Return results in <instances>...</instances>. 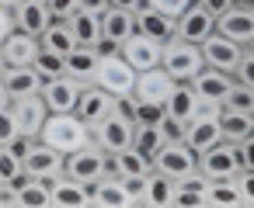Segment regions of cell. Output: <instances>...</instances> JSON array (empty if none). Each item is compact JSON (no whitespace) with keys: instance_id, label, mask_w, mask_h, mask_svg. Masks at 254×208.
I'll return each mask as SVG.
<instances>
[{"instance_id":"6da1fadb","label":"cell","mask_w":254,"mask_h":208,"mask_svg":"<svg viewBox=\"0 0 254 208\" xmlns=\"http://www.w3.org/2000/svg\"><path fill=\"white\" fill-rule=\"evenodd\" d=\"M39 142H46V146H53L56 153L66 156V153H73V149H80V146L91 142V125L80 122L73 111L49 115L42 122V128H39Z\"/></svg>"},{"instance_id":"7a4b0ae2","label":"cell","mask_w":254,"mask_h":208,"mask_svg":"<svg viewBox=\"0 0 254 208\" xmlns=\"http://www.w3.org/2000/svg\"><path fill=\"white\" fill-rule=\"evenodd\" d=\"M160 70H167V77L174 83H188L198 70H202V52L195 42H181L171 39L160 45Z\"/></svg>"},{"instance_id":"3957f363","label":"cell","mask_w":254,"mask_h":208,"mask_svg":"<svg viewBox=\"0 0 254 208\" xmlns=\"http://www.w3.org/2000/svg\"><path fill=\"white\" fill-rule=\"evenodd\" d=\"M94 83H98L101 90H108L112 97H126V94H132L136 70H132L126 59H122V52H98Z\"/></svg>"},{"instance_id":"277c9868","label":"cell","mask_w":254,"mask_h":208,"mask_svg":"<svg viewBox=\"0 0 254 208\" xmlns=\"http://www.w3.org/2000/svg\"><path fill=\"white\" fill-rule=\"evenodd\" d=\"M63 173L73 177V180H80V184H94L98 177L108 173V153L91 139L87 146H80V149H73V153L63 156Z\"/></svg>"},{"instance_id":"5b68a950","label":"cell","mask_w":254,"mask_h":208,"mask_svg":"<svg viewBox=\"0 0 254 208\" xmlns=\"http://www.w3.org/2000/svg\"><path fill=\"white\" fill-rule=\"evenodd\" d=\"M132 132H136V122H132L129 115H122L119 108H115L112 115H105L101 122L91 125V139H94L108 156L119 153V149H126V146H132Z\"/></svg>"},{"instance_id":"8992f818","label":"cell","mask_w":254,"mask_h":208,"mask_svg":"<svg viewBox=\"0 0 254 208\" xmlns=\"http://www.w3.org/2000/svg\"><path fill=\"white\" fill-rule=\"evenodd\" d=\"M244 49L247 45H237V42H230V39H223L216 28L198 42V52H202V63L205 66H216V70H226L230 77H233V70H237V63H240V56H244Z\"/></svg>"},{"instance_id":"52a82bcc","label":"cell","mask_w":254,"mask_h":208,"mask_svg":"<svg viewBox=\"0 0 254 208\" xmlns=\"http://www.w3.org/2000/svg\"><path fill=\"white\" fill-rule=\"evenodd\" d=\"M150 166L157 170V173H164V177H171V180H178L181 173H188V170H195V149L185 142V139H174V142H164L160 149H157V156L150 160Z\"/></svg>"},{"instance_id":"ba28073f","label":"cell","mask_w":254,"mask_h":208,"mask_svg":"<svg viewBox=\"0 0 254 208\" xmlns=\"http://www.w3.org/2000/svg\"><path fill=\"white\" fill-rule=\"evenodd\" d=\"M216 32L237 45H251L254 42V7L251 4H233L230 11H223L216 18Z\"/></svg>"},{"instance_id":"9c48e42d","label":"cell","mask_w":254,"mask_h":208,"mask_svg":"<svg viewBox=\"0 0 254 208\" xmlns=\"http://www.w3.org/2000/svg\"><path fill=\"white\" fill-rule=\"evenodd\" d=\"M84 83H77L73 77H53V80H42L39 87V97L42 104L49 108V115H60V111H73L77 108V97H80Z\"/></svg>"},{"instance_id":"30bf717a","label":"cell","mask_w":254,"mask_h":208,"mask_svg":"<svg viewBox=\"0 0 254 208\" xmlns=\"http://www.w3.org/2000/svg\"><path fill=\"white\" fill-rule=\"evenodd\" d=\"M216 28V18L198 4V0H191V4L174 18V39H181V42H202L209 32Z\"/></svg>"},{"instance_id":"8fae6325","label":"cell","mask_w":254,"mask_h":208,"mask_svg":"<svg viewBox=\"0 0 254 208\" xmlns=\"http://www.w3.org/2000/svg\"><path fill=\"white\" fill-rule=\"evenodd\" d=\"M195 170L205 173V180H219V177H230L237 173V160H233V146L230 142H212L205 146L202 153H195Z\"/></svg>"},{"instance_id":"7c38bea8","label":"cell","mask_w":254,"mask_h":208,"mask_svg":"<svg viewBox=\"0 0 254 208\" xmlns=\"http://www.w3.org/2000/svg\"><path fill=\"white\" fill-rule=\"evenodd\" d=\"M21 170L28 177H35V180H53V177L63 173V153H56L53 146L35 139V146L21 156Z\"/></svg>"},{"instance_id":"4fadbf2b","label":"cell","mask_w":254,"mask_h":208,"mask_svg":"<svg viewBox=\"0 0 254 208\" xmlns=\"http://www.w3.org/2000/svg\"><path fill=\"white\" fill-rule=\"evenodd\" d=\"M188 87L195 90V97H198V101L223 104L226 90L233 87V77H230L226 70H216V66H205V63H202V70H198V73L188 80Z\"/></svg>"},{"instance_id":"5bb4252c","label":"cell","mask_w":254,"mask_h":208,"mask_svg":"<svg viewBox=\"0 0 254 208\" xmlns=\"http://www.w3.org/2000/svg\"><path fill=\"white\" fill-rule=\"evenodd\" d=\"M11 18H14V28L18 32H25V35H42L56 18L49 14V7H46V0H18V4L11 7Z\"/></svg>"},{"instance_id":"9a60e30c","label":"cell","mask_w":254,"mask_h":208,"mask_svg":"<svg viewBox=\"0 0 254 208\" xmlns=\"http://www.w3.org/2000/svg\"><path fill=\"white\" fill-rule=\"evenodd\" d=\"M115 101H119V97H112V94H108V90H101L98 83H84V90H80V97H77L73 115H77L80 122L94 125V122H101L105 115H112V111H115Z\"/></svg>"},{"instance_id":"2e32d148","label":"cell","mask_w":254,"mask_h":208,"mask_svg":"<svg viewBox=\"0 0 254 208\" xmlns=\"http://www.w3.org/2000/svg\"><path fill=\"white\" fill-rule=\"evenodd\" d=\"M119 52H122V59L139 73V70H150V66H160V42H153V39H146V35H139V32H132L122 45H119Z\"/></svg>"},{"instance_id":"e0dca14e","label":"cell","mask_w":254,"mask_h":208,"mask_svg":"<svg viewBox=\"0 0 254 208\" xmlns=\"http://www.w3.org/2000/svg\"><path fill=\"white\" fill-rule=\"evenodd\" d=\"M35 56H39V39L18 32V28H11L4 35V42H0V59H4V66H32Z\"/></svg>"},{"instance_id":"ac0fdd59","label":"cell","mask_w":254,"mask_h":208,"mask_svg":"<svg viewBox=\"0 0 254 208\" xmlns=\"http://www.w3.org/2000/svg\"><path fill=\"white\" fill-rule=\"evenodd\" d=\"M11 115H14L21 135H35V139H39V128H42V122L49 118V108L42 104L39 94H32V97H14V101H11Z\"/></svg>"},{"instance_id":"d6986e66","label":"cell","mask_w":254,"mask_h":208,"mask_svg":"<svg viewBox=\"0 0 254 208\" xmlns=\"http://www.w3.org/2000/svg\"><path fill=\"white\" fill-rule=\"evenodd\" d=\"M49 205H60V208H87L91 205V187L60 173L49 180Z\"/></svg>"},{"instance_id":"ffe728a7","label":"cell","mask_w":254,"mask_h":208,"mask_svg":"<svg viewBox=\"0 0 254 208\" xmlns=\"http://www.w3.org/2000/svg\"><path fill=\"white\" fill-rule=\"evenodd\" d=\"M87 187H91V205H98V208H129L132 205V198L126 191V180L115 177L112 170L105 177H98L94 184H87Z\"/></svg>"},{"instance_id":"44dd1931","label":"cell","mask_w":254,"mask_h":208,"mask_svg":"<svg viewBox=\"0 0 254 208\" xmlns=\"http://www.w3.org/2000/svg\"><path fill=\"white\" fill-rule=\"evenodd\" d=\"M132 21H136V32L139 35H146V39H153V42H171L174 39V18H164L160 11H153L150 4H139L136 11H132Z\"/></svg>"},{"instance_id":"7402d4cb","label":"cell","mask_w":254,"mask_h":208,"mask_svg":"<svg viewBox=\"0 0 254 208\" xmlns=\"http://www.w3.org/2000/svg\"><path fill=\"white\" fill-rule=\"evenodd\" d=\"M171 90H174V80L167 77V70L150 66V70H139V73H136L132 97H139V101H160V104H164V97H167Z\"/></svg>"},{"instance_id":"603a6c76","label":"cell","mask_w":254,"mask_h":208,"mask_svg":"<svg viewBox=\"0 0 254 208\" xmlns=\"http://www.w3.org/2000/svg\"><path fill=\"white\" fill-rule=\"evenodd\" d=\"M98 21H101V39L112 42V45H122V42L136 32L132 11H122V7H115V4H108V7L98 14Z\"/></svg>"},{"instance_id":"cb8c5ba5","label":"cell","mask_w":254,"mask_h":208,"mask_svg":"<svg viewBox=\"0 0 254 208\" xmlns=\"http://www.w3.org/2000/svg\"><path fill=\"white\" fill-rule=\"evenodd\" d=\"M219 139L223 142H240V139H254V111H233V108H219Z\"/></svg>"},{"instance_id":"d4e9b609","label":"cell","mask_w":254,"mask_h":208,"mask_svg":"<svg viewBox=\"0 0 254 208\" xmlns=\"http://www.w3.org/2000/svg\"><path fill=\"white\" fill-rule=\"evenodd\" d=\"M94 70H98V49L73 45V49L63 56V73L73 77L77 83H94Z\"/></svg>"},{"instance_id":"484cf974","label":"cell","mask_w":254,"mask_h":208,"mask_svg":"<svg viewBox=\"0 0 254 208\" xmlns=\"http://www.w3.org/2000/svg\"><path fill=\"white\" fill-rule=\"evenodd\" d=\"M171 201H174V180L164 177V173H157V170L150 166V173L143 177L139 205H146V208H167Z\"/></svg>"},{"instance_id":"4316f807","label":"cell","mask_w":254,"mask_h":208,"mask_svg":"<svg viewBox=\"0 0 254 208\" xmlns=\"http://www.w3.org/2000/svg\"><path fill=\"white\" fill-rule=\"evenodd\" d=\"M0 80H4L11 101H14V97H32V94H39V87H42V77H39L32 66H4Z\"/></svg>"},{"instance_id":"83f0119b","label":"cell","mask_w":254,"mask_h":208,"mask_svg":"<svg viewBox=\"0 0 254 208\" xmlns=\"http://www.w3.org/2000/svg\"><path fill=\"white\" fill-rule=\"evenodd\" d=\"M164 111H167V118H178V122H191L195 118V111H198V97H195V90L188 87V83H174V90L164 97Z\"/></svg>"},{"instance_id":"f1b7e54d","label":"cell","mask_w":254,"mask_h":208,"mask_svg":"<svg viewBox=\"0 0 254 208\" xmlns=\"http://www.w3.org/2000/svg\"><path fill=\"white\" fill-rule=\"evenodd\" d=\"M66 25H70L77 45H84V49H98V42H101V21H98V14L73 11V14L66 18Z\"/></svg>"},{"instance_id":"f546056e","label":"cell","mask_w":254,"mask_h":208,"mask_svg":"<svg viewBox=\"0 0 254 208\" xmlns=\"http://www.w3.org/2000/svg\"><path fill=\"white\" fill-rule=\"evenodd\" d=\"M108 170L115 177H143V173H150V160L139 156L132 146H126V149H119V153L108 156Z\"/></svg>"},{"instance_id":"4dcf8cb0","label":"cell","mask_w":254,"mask_h":208,"mask_svg":"<svg viewBox=\"0 0 254 208\" xmlns=\"http://www.w3.org/2000/svg\"><path fill=\"white\" fill-rule=\"evenodd\" d=\"M39 45H42V49H49V52H56V56H66L77 42H73V32H70V25H66V21H53V25L39 35Z\"/></svg>"},{"instance_id":"1f68e13d","label":"cell","mask_w":254,"mask_h":208,"mask_svg":"<svg viewBox=\"0 0 254 208\" xmlns=\"http://www.w3.org/2000/svg\"><path fill=\"white\" fill-rule=\"evenodd\" d=\"M164 142H167V139H164L160 125H136V132H132V149H136L139 156H146V160H153Z\"/></svg>"},{"instance_id":"d6a6232c","label":"cell","mask_w":254,"mask_h":208,"mask_svg":"<svg viewBox=\"0 0 254 208\" xmlns=\"http://www.w3.org/2000/svg\"><path fill=\"white\" fill-rule=\"evenodd\" d=\"M18 205L46 208V205H49V180H35V177H28V180L18 187Z\"/></svg>"},{"instance_id":"836d02e7","label":"cell","mask_w":254,"mask_h":208,"mask_svg":"<svg viewBox=\"0 0 254 208\" xmlns=\"http://www.w3.org/2000/svg\"><path fill=\"white\" fill-rule=\"evenodd\" d=\"M223 108H233V111H254V83L233 80V87H230L226 97H223Z\"/></svg>"},{"instance_id":"e575fe53","label":"cell","mask_w":254,"mask_h":208,"mask_svg":"<svg viewBox=\"0 0 254 208\" xmlns=\"http://www.w3.org/2000/svg\"><path fill=\"white\" fill-rule=\"evenodd\" d=\"M32 70H35L42 80L63 77V56H56V52H49V49H42V45H39V56L32 59Z\"/></svg>"},{"instance_id":"d590c367","label":"cell","mask_w":254,"mask_h":208,"mask_svg":"<svg viewBox=\"0 0 254 208\" xmlns=\"http://www.w3.org/2000/svg\"><path fill=\"white\" fill-rule=\"evenodd\" d=\"M164 118H167V111H164L160 101H139L136 97V108H132V122L136 125H160Z\"/></svg>"},{"instance_id":"8d00e7d4","label":"cell","mask_w":254,"mask_h":208,"mask_svg":"<svg viewBox=\"0 0 254 208\" xmlns=\"http://www.w3.org/2000/svg\"><path fill=\"white\" fill-rule=\"evenodd\" d=\"M18 173H21V156H14L7 146H0V180L11 184Z\"/></svg>"},{"instance_id":"74e56055","label":"cell","mask_w":254,"mask_h":208,"mask_svg":"<svg viewBox=\"0 0 254 208\" xmlns=\"http://www.w3.org/2000/svg\"><path fill=\"white\" fill-rule=\"evenodd\" d=\"M143 4H150L153 11H160L164 18H178L188 4H191V0H143Z\"/></svg>"},{"instance_id":"f35d334b","label":"cell","mask_w":254,"mask_h":208,"mask_svg":"<svg viewBox=\"0 0 254 208\" xmlns=\"http://www.w3.org/2000/svg\"><path fill=\"white\" fill-rule=\"evenodd\" d=\"M18 135V122L11 115V108H0V146H7Z\"/></svg>"},{"instance_id":"ab89813d","label":"cell","mask_w":254,"mask_h":208,"mask_svg":"<svg viewBox=\"0 0 254 208\" xmlns=\"http://www.w3.org/2000/svg\"><path fill=\"white\" fill-rule=\"evenodd\" d=\"M46 7H49V14H53L56 21H66V18L77 11V0H46Z\"/></svg>"},{"instance_id":"60d3db41","label":"cell","mask_w":254,"mask_h":208,"mask_svg":"<svg viewBox=\"0 0 254 208\" xmlns=\"http://www.w3.org/2000/svg\"><path fill=\"white\" fill-rule=\"evenodd\" d=\"M160 132H164V139H167V142L185 139V122H178V118H164V122H160Z\"/></svg>"},{"instance_id":"b9f144b4","label":"cell","mask_w":254,"mask_h":208,"mask_svg":"<svg viewBox=\"0 0 254 208\" xmlns=\"http://www.w3.org/2000/svg\"><path fill=\"white\" fill-rule=\"evenodd\" d=\"M171 205H205V194L202 191H185V187H174V201Z\"/></svg>"},{"instance_id":"7bdbcfd3","label":"cell","mask_w":254,"mask_h":208,"mask_svg":"<svg viewBox=\"0 0 254 208\" xmlns=\"http://www.w3.org/2000/svg\"><path fill=\"white\" fill-rule=\"evenodd\" d=\"M32 146H35V135H21V132H18V135H14L11 142H7V149H11L14 156H25V153H28Z\"/></svg>"},{"instance_id":"ee69618b","label":"cell","mask_w":254,"mask_h":208,"mask_svg":"<svg viewBox=\"0 0 254 208\" xmlns=\"http://www.w3.org/2000/svg\"><path fill=\"white\" fill-rule=\"evenodd\" d=\"M198 4H202L212 18H219L223 11H230V7H233V0H198Z\"/></svg>"},{"instance_id":"f6af8a7d","label":"cell","mask_w":254,"mask_h":208,"mask_svg":"<svg viewBox=\"0 0 254 208\" xmlns=\"http://www.w3.org/2000/svg\"><path fill=\"white\" fill-rule=\"evenodd\" d=\"M112 0H77V11H87V14H101Z\"/></svg>"},{"instance_id":"bcb514c9","label":"cell","mask_w":254,"mask_h":208,"mask_svg":"<svg viewBox=\"0 0 254 208\" xmlns=\"http://www.w3.org/2000/svg\"><path fill=\"white\" fill-rule=\"evenodd\" d=\"M14 28V18H11V11L7 7H0V42H4V35Z\"/></svg>"},{"instance_id":"7dc6e473","label":"cell","mask_w":254,"mask_h":208,"mask_svg":"<svg viewBox=\"0 0 254 208\" xmlns=\"http://www.w3.org/2000/svg\"><path fill=\"white\" fill-rule=\"evenodd\" d=\"M112 4H115V7H122V11H136L143 0H112Z\"/></svg>"},{"instance_id":"c3c4849f","label":"cell","mask_w":254,"mask_h":208,"mask_svg":"<svg viewBox=\"0 0 254 208\" xmlns=\"http://www.w3.org/2000/svg\"><path fill=\"white\" fill-rule=\"evenodd\" d=\"M0 108H11V94H7L4 80H0Z\"/></svg>"},{"instance_id":"681fc988","label":"cell","mask_w":254,"mask_h":208,"mask_svg":"<svg viewBox=\"0 0 254 208\" xmlns=\"http://www.w3.org/2000/svg\"><path fill=\"white\" fill-rule=\"evenodd\" d=\"M14 4H18V0H0V7H7V11H11Z\"/></svg>"},{"instance_id":"f907efd6","label":"cell","mask_w":254,"mask_h":208,"mask_svg":"<svg viewBox=\"0 0 254 208\" xmlns=\"http://www.w3.org/2000/svg\"><path fill=\"white\" fill-rule=\"evenodd\" d=\"M233 4H254V0H233Z\"/></svg>"},{"instance_id":"816d5d0a","label":"cell","mask_w":254,"mask_h":208,"mask_svg":"<svg viewBox=\"0 0 254 208\" xmlns=\"http://www.w3.org/2000/svg\"><path fill=\"white\" fill-rule=\"evenodd\" d=\"M0 73H4V59H0Z\"/></svg>"}]
</instances>
